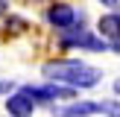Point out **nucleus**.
<instances>
[{
	"mask_svg": "<svg viewBox=\"0 0 120 117\" xmlns=\"http://www.w3.org/2000/svg\"><path fill=\"white\" fill-rule=\"evenodd\" d=\"M44 76L53 82H64L70 88H94L100 82V70L91 67L85 62H73V58H59V62H47L44 64Z\"/></svg>",
	"mask_w": 120,
	"mask_h": 117,
	"instance_id": "f257e3e1",
	"label": "nucleus"
},
{
	"mask_svg": "<svg viewBox=\"0 0 120 117\" xmlns=\"http://www.w3.org/2000/svg\"><path fill=\"white\" fill-rule=\"evenodd\" d=\"M47 21H50L59 32H68V29H73L76 21L82 23V15L76 18L73 6H68V3H56V6H50V12H47Z\"/></svg>",
	"mask_w": 120,
	"mask_h": 117,
	"instance_id": "f03ea898",
	"label": "nucleus"
},
{
	"mask_svg": "<svg viewBox=\"0 0 120 117\" xmlns=\"http://www.w3.org/2000/svg\"><path fill=\"white\" fill-rule=\"evenodd\" d=\"M23 94H26L29 99H41V102H50V99H70L73 97V88H62V85H44V88H32V85H26V88H21Z\"/></svg>",
	"mask_w": 120,
	"mask_h": 117,
	"instance_id": "7ed1b4c3",
	"label": "nucleus"
},
{
	"mask_svg": "<svg viewBox=\"0 0 120 117\" xmlns=\"http://www.w3.org/2000/svg\"><path fill=\"white\" fill-rule=\"evenodd\" d=\"M32 108H35V102H32L23 91L12 94V97L6 99V111H9L12 117H29V114H32Z\"/></svg>",
	"mask_w": 120,
	"mask_h": 117,
	"instance_id": "20e7f679",
	"label": "nucleus"
},
{
	"mask_svg": "<svg viewBox=\"0 0 120 117\" xmlns=\"http://www.w3.org/2000/svg\"><path fill=\"white\" fill-rule=\"evenodd\" d=\"M100 32H103V41H114L120 38V12H111V15H103L100 18Z\"/></svg>",
	"mask_w": 120,
	"mask_h": 117,
	"instance_id": "39448f33",
	"label": "nucleus"
},
{
	"mask_svg": "<svg viewBox=\"0 0 120 117\" xmlns=\"http://www.w3.org/2000/svg\"><path fill=\"white\" fill-rule=\"evenodd\" d=\"M94 111H103V102H73L59 111V117H85V114H94Z\"/></svg>",
	"mask_w": 120,
	"mask_h": 117,
	"instance_id": "423d86ee",
	"label": "nucleus"
},
{
	"mask_svg": "<svg viewBox=\"0 0 120 117\" xmlns=\"http://www.w3.org/2000/svg\"><path fill=\"white\" fill-rule=\"evenodd\" d=\"M103 111L111 114V117H120V105H117V102H103Z\"/></svg>",
	"mask_w": 120,
	"mask_h": 117,
	"instance_id": "0eeeda50",
	"label": "nucleus"
},
{
	"mask_svg": "<svg viewBox=\"0 0 120 117\" xmlns=\"http://www.w3.org/2000/svg\"><path fill=\"white\" fill-rule=\"evenodd\" d=\"M114 91H117V94H120V79H117V82H114Z\"/></svg>",
	"mask_w": 120,
	"mask_h": 117,
	"instance_id": "6e6552de",
	"label": "nucleus"
},
{
	"mask_svg": "<svg viewBox=\"0 0 120 117\" xmlns=\"http://www.w3.org/2000/svg\"><path fill=\"white\" fill-rule=\"evenodd\" d=\"M0 12H6V3H0Z\"/></svg>",
	"mask_w": 120,
	"mask_h": 117,
	"instance_id": "1a4fd4ad",
	"label": "nucleus"
},
{
	"mask_svg": "<svg viewBox=\"0 0 120 117\" xmlns=\"http://www.w3.org/2000/svg\"><path fill=\"white\" fill-rule=\"evenodd\" d=\"M114 50H117V53H120V44H114Z\"/></svg>",
	"mask_w": 120,
	"mask_h": 117,
	"instance_id": "9d476101",
	"label": "nucleus"
}]
</instances>
